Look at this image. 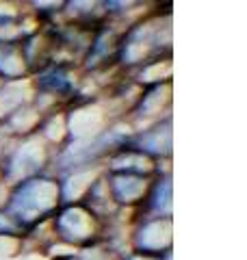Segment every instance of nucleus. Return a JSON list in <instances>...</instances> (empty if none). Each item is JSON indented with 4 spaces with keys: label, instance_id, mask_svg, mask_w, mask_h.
I'll return each instance as SVG.
<instances>
[]
</instances>
